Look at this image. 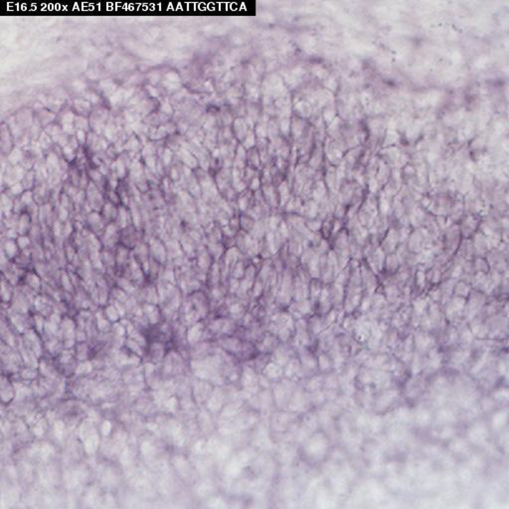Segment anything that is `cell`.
I'll list each match as a JSON object with an SVG mask.
<instances>
[{"mask_svg": "<svg viewBox=\"0 0 509 509\" xmlns=\"http://www.w3.org/2000/svg\"><path fill=\"white\" fill-rule=\"evenodd\" d=\"M433 436L440 441L449 442L457 436V429L455 426H441L439 430L433 432Z\"/></svg>", "mask_w": 509, "mask_h": 509, "instance_id": "27", "label": "cell"}, {"mask_svg": "<svg viewBox=\"0 0 509 509\" xmlns=\"http://www.w3.org/2000/svg\"><path fill=\"white\" fill-rule=\"evenodd\" d=\"M258 405H259V413L263 418L269 419L270 416L277 410L272 389H262L257 394Z\"/></svg>", "mask_w": 509, "mask_h": 509, "instance_id": "11", "label": "cell"}, {"mask_svg": "<svg viewBox=\"0 0 509 509\" xmlns=\"http://www.w3.org/2000/svg\"><path fill=\"white\" fill-rule=\"evenodd\" d=\"M283 377L297 383H300L306 377L297 358H291L283 367Z\"/></svg>", "mask_w": 509, "mask_h": 509, "instance_id": "14", "label": "cell"}, {"mask_svg": "<svg viewBox=\"0 0 509 509\" xmlns=\"http://www.w3.org/2000/svg\"><path fill=\"white\" fill-rule=\"evenodd\" d=\"M498 372L500 375H507L508 372V366L507 362H501L498 366Z\"/></svg>", "mask_w": 509, "mask_h": 509, "instance_id": "52", "label": "cell"}, {"mask_svg": "<svg viewBox=\"0 0 509 509\" xmlns=\"http://www.w3.org/2000/svg\"><path fill=\"white\" fill-rule=\"evenodd\" d=\"M323 380H324V374L322 373H315L313 375L308 376L307 378H304L300 384L304 388V390L308 393H312L318 390H321L323 388Z\"/></svg>", "mask_w": 509, "mask_h": 509, "instance_id": "22", "label": "cell"}, {"mask_svg": "<svg viewBox=\"0 0 509 509\" xmlns=\"http://www.w3.org/2000/svg\"><path fill=\"white\" fill-rule=\"evenodd\" d=\"M414 344L416 345L418 352L424 353L430 351L434 347L435 338L428 332L420 331L417 332L414 337Z\"/></svg>", "mask_w": 509, "mask_h": 509, "instance_id": "18", "label": "cell"}, {"mask_svg": "<svg viewBox=\"0 0 509 509\" xmlns=\"http://www.w3.org/2000/svg\"><path fill=\"white\" fill-rule=\"evenodd\" d=\"M308 394H309V400H310L311 407L314 409L321 408L327 402L326 394L323 389L312 392V393H308Z\"/></svg>", "mask_w": 509, "mask_h": 509, "instance_id": "35", "label": "cell"}, {"mask_svg": "<svg viewBox=\"0 0 509 509\" xmlns=\"http://www.w3.org/2000/svg\"><path fill=\"white\" fill-rule=\"evenodd\" d=\"M229 397L228 395L225 394L224 391L220 390V389H217V391H214L210 397V399L208 400V404L207 406L209 407L210 411L212 410H216V411H220L223 409V407L225 406V398Z\"/></svg>", "mask_w": 509, "mask_h": 509, "instance_id": "28", "label": "cell"}, {"mask_svg": "<svg viewBox=\"0 0 509 509\" xmlns=\"http://www.w3.org/2000/svg\"><path fill=\"white\" fill-rule=\"evenodd\" d=\"M386 426H387V422H386L385 416H383L379 413L372 414L370 421H369L367 433H369L373 436L380 435L385 430Z\"/></svg>", "mask_w": 509, "mask_h": 509, "instance_id": "25", "label": "cell"}, {"mask_svg": "<svg viewBox=\"0 0 509 509\" xmlns=\"http://www.w3.org/2000/svg\"><path fill=\"white\" fill-rule=\"evenodd\" d=\"M426 389V382L420 375H413L412 378L405 382L404 393L410 400L418 399Z\"/></svg>", "mask_w": 509, "mask_h": 509, "instance_id": "13", "label": "cell"}, {"mask_svg": "<svg viewBox=\"0 0 509 509\" xmlns=\"http://www.w3.org/2000/svg\"><path fill=\"white\" fill-rule=\"evenodd\" d=\"M299 448V452L306 461L314 464L320 463L330 454L331 441L322 430H318L300 445Z\"/></svg>", "mask_w": 509, "mask_h": 509, "instance_id": "1", "label": "cell"}, {"mask_svg": "<svg viewBox=\"0 0 509 509\" xmlns=\"http://www.w3.org/2000/svg\"><path fill=\"white\" fill-rule=\"evenodd\" d=\"M417 283H418V286L419 288L423 289L425 287V284H426V276L423 272H419L418 275H417Z\"/></svg>", "mask_w": 509, "mask_h": 509, "instance_id": "50", "label": "cell"}, {"mask_svg": "<svg viewBox=\"0 0 509 509\" xmlns=\"http://www.w3.org/2000/svg\"><path fill=\"white\" fill-rule=\"evenodd\" d=\"M465 304H466V300H465V297H461V296H454L451 303L448 305V308H447V311H446V315L447 317L452 320V318L455 317V315L459 314L465 307Z\"/></svg>", "mask_w": 509, "mask_h": 509, "instance_id": "26", "label": "cell"}, {"mask_svg": "<svg viewBox=\"0 0 509 509\" xmlns=\"http://www.w3.org/2000/svg\"><path fill=\"white\" fill-rule=\"evenodd\" d=\"M312 407L309 400V394L304 390L302 385L299 383L293 391V394L285 410L301 416L310 411Z\"/></svg>", "mask_w": 509, "mask_h": 509, "instance_id": "7", "label": "cell"}, {"mask_svg": "<svg viewBox=\"0 0 509 509\" xmlns=\"http://www.w3.org/2000/svg\"><path fill=\"white\" fill-rule=\"evenodd\" d=\"M387 426L390 424H398L408 427L413 424V409L408 405L396 407L389 415L385 416Z\"/></svg>", "mask_w": 509, "mask_h": 509, "instance_id": "9", "label": "cell"}, {"mask_svg": "<svg viewBox=\"0 0 509 509\" xmlns=\"http://www.w3.org/2000/svg\"><path fill=\"white\" fill-rule=\"evenodd\" d=\"M259 385L262 389H272L273 383L262 373H259Z\"/></svg>", "mask_w": 509, "mask_h": 509, "instance_id": "48", "label": "cell"}, {"mask_svg": "<svg viewBox=\"0 0 509 509\" xmlns=\"http://www.w3.org/2000/svg\"><path fill=\"white\" fill-rule=\"evenodd\" d=\"M279 346V338L274 334H267L260 341L257 342L256 347L259 353L272 354Z\"/></svg>", "mask_w": 509, "mask_h": 509, "instance_id": "19", "label": "cell"}, {"mask_svg": "<svg viewBox=\"0 0 509 509\" xmlns=\"http://www.w3.org/2000/svg\"><path fill=\"white\" fill-rule=\"evenodd\" d=\"M469 294V287L463 283H460L455 287V296L465 297Z\"/></svg>", "mask_w": 509, "mask_h": 509, "instance_id": "46", "label": "cell"}, {"mask_svg": "<svg viewBox=\"0 0 509 509\" xmlns=\"http://www.w3.org/2000/svg\"><path fill=\"white\" fill-rule=\"evenodd\" d=\"M467 466L471 469V470H475V469H481L482 466H483V459L481 458V456L479 455H472L470 456L469 460H468V464Z\"/></svg>", "mask_w": 509, "mask_h": 509, "instance_id": "41", "label": "cell"}, {"mask_svg": "<svg viewBox=\"0 0 509 509\" xmlns=\"http://www.w3.org/2000/svg\"><path fill=\"white\" fill-rule=\"evenodd\" d=\"M491 398L496 403H506L509 399V391L506 387H501L498 389H495L491 393Z\"/></svg>", "mask_w": 509, "mask_h": 509, "instance_id": "38", "label": "cell"}, {"mask_svg": "<svg viewBox=\"0 0 509 509\" xmlns=\"http://www.w3.org/2000/svg\"><path fill=\"white\" fill-rule=\"evenodd\" d=\"M401 390L397 387H389L381 390V392L375 396L373 410L375 413L382 414L391 409L401 398Z\"/></svg>", "mask_w": 509, "mask_h": 509, "instance_id": "6", "label": "cell"}, {"mask_svg": "<svg viewBox=\"0 0 509 509\" xmlns=\"http://www.w3.org/2000/svg\"><path fill=\"white\" fill-rule=\"evenodd\" d=\"M371 415L372 414H370V412L366 411V410H362L359 413H357L355 418H354V427H355V429L360 431V432H362V433L367 432Z\"/></svg>", "mask_w": 509, "mask_h": 509, "instance_id": "29", "label": "cell"}, {"mask_svg": "<svg viewBox=\"0 0 509 509\" xmlns=\"http://www.w3.org/2000/svg\"><path fill=\"white\" fill-rule=\"evenodd\" d=\"M448 448L452 453L455 455H463L469 451V442L466 438L455 436L453 439L449 441Z\"/></svg>", "mask_w": 509, "mask_h": 509, "instance_id": "23", "label": "cell"}, {"mask_svg": "<svg viewBox=\"0 0 509 509\" xmlns=\"http://www.w3.org/2000/svg\"><path fill=\"white\" fill-rule=\"evenodd\" d=\"M490 436L488 426L483 421L473 422L466 430V439L474 446L484 445Z\"/></svg>", "mask_w": 509, "mask_h": 509, "instance_id": "8", "label": "cell"}, {"mask_svg": "<svg viewBox=\"0 0 509 509\" xmlns=\"http://www.w3.org/2000/svg\"><path fill=\"white\" fill-rule=\"evenodd\" d=\"M387 438L389 442L393 445H401L405 443L409 437V432L406 429V426L398 425V424H390V427L387 431Z\"/></svg>", "mask_w": 509, "mask_h": 509, "instance_id": "17", "label": "cell"}, {"mask_svg": "<svg viewBox=\"0 0 509 509\" xmlns=\"http://www.w3.org/2000/svg\"><path fill=\"white\" fill-rule=\"evenodd\" d=\"M469 356H470V352L467 349L456 351L453 353V355L451 358V364L454 368H460L467 361Z\"/></svg>", "mask_w": 509, "mask_h": 509, "instance_id": "34", "label": "cell"}, {"mask_svg": "<svg viewBox=\"0 0 509 509\" xmlns=\"http://www.w3.org/2000/svg\"><path fill=\"white\" fill-rule=\"evenodd\" d=\"M300 365L302 367V370L305 374V376H310L316 373V370H318L317 366V358L307 349H300L299 350V358H298Z\"/></svg>", "mask_w": 509, "mask_h": 509, "instance_id": "15", "label": "cell"}, {"mask_svg": "<svg viewBox=\"0 0 509 509\" xmlns=\"http://www.w3.org/2000/svg\"><path fill=\"white\" fill-rule=\"evenodd\" d=\"M430 296H431L435 301H438V300H440V299L442 298V290H441V289H438V288L433 289V290H431V292H430Z\"/></svg>", "mask_w": 509, "mask_h": 509, "instance_id": "51", "label": "cell"}, {"mask_svg": "<svg viewBox=\"0 0 509 509\" xmlns=\"http://www.w3.org/2000/svg\"><path fill=\"white\" fill-rule=\"evenodd\" d=\"M509 418V411L507 408L499 409L492 413L490 417V428L494 432H498L504 429V427L507 425Z\"/></svg>", "mask_w": 509, "mask_h": 509, "instance_id": "20", "label": "cell"}, {"mask_svg": "<svg viewBox=\"0 0 509 509\" xmlns=\"http://www.w3.org/2000/svg\"><path fill=\"white\" fill-rule=\"evenodd\" d=\"M330 487L334 494L336 495H345L349 490V481L338 470L330 474L329 476Z\"/></svg>", "mask_w": 509, "mask_h": 509, "instance_id": "16", "label": "cell"}, {"mask_svg": "<svg viewBox=\"0 0 509 509\" xmlns=\"http://www.w3.org/2000/svg\"><path fill=\"white\" fill-rule=\"evenodd\" d=\"M457 339H458L457 332L455 331V329L451 328L448 330L447 334L445 335V344L452 345L457 341Z\"/></svg>", "mask_w": 509, "mask_h": 509, "instance_id": "42", "label": "cell"}, {"mask_svg": "<svg viewBox=\"0 0 509 509\" xmlns=\"http://www.w3.org/2000/svg\"><path fill=\"white\" fill-rule=\"evenodd\" d=\"M411 373L412 375H419L421 374L422 370L424 369V362L422 359V355L420 352H416L411 359Z\"/></svg>", "mask_w": 509, "mask_h": 509, "instance_id": "37", "label": "cell"}, {"mask_svg": "<svg viewBox=\"0 0 509 509\" xmlns=\"http://www.w3.org/2000/svg\"><path fill=\"white\" fill-rule=\"evenodd\" d=\"M299 383L294 382L292 380L283 378L279 382H276L273 384L272 387V393L275 401L276 408L278 410H285L287 407V404L293 394V391L295 390L296 386Z\"/></svg>", "mask_w": 509, "mask_h": 509, "instance_id": "4", "label": "cell"}, {"mask_svg": "<svg viewBox=\"0 0 509 509\" xmlns=\"http://www.w3.org/2000/svg\"><path fill=\"white\" fill-rule=\"evenodd\" d=\"M239 386L241 389V397L245 401L251 396L258 394L261 390L259 385V373L249 364L244 365L241 369Z\"/></svg>", "mask_w": 509, "mask_h": 509, "instance_id": "3", "label": "cell"}, {"mask_svg": "<svg viewBox=\"0 0 509 509\" xmlns=\"http://www.w3.org/2000/svg\"><path fill=\"white\" fill-rule=\"evenodd\" d=\"M176 397H171L164 402V407L168 412H175L178 409V402Z\"/></svg>", "mask_w": 509, "mask_h": 509, "instance_id": "45", "label": "cell"}, {"mask_svg": "<svg viewBox=\"0 0 509 509\" xmlns=\"http://www.w3.org/2000/svg\"><path fill=\"white\" fill-rule=\"evenodd\" d=\"M291 359V356L289 354V351L282 346H278L276 350L272 353L271 360L278 363L282 367H284L288 361Z\"/></svg>", "mask_w": 509, "mask_h": 509, "instance_id": "30", "label": "cell"}, {"mask_svg": "<svg viewBox=\"0 0 509 509\" xmlns=\"http://www.w3.org/2000/svg\"><path fill=\"white\" fill-rule=\"evenodd\" d=\"M300 415L286 410H276L269 418V426L273 435L281 437L285 434L298 419Z\"/></svg>", "mask_w": 509, "mask_h": 509, "instance_id": "2", "label": "cell"}, {"mask_svg": "<svg viewBox=\"0 0 509 509\" xmlns=\"http://www.w3.org/2000/svg\"><path fill=\"white\" fill-rule=\"evenodd\" d=\"M487 360H488V354H487V353H483V354L479 357V359L476 361V363L474 364V366L472 367V369H471V374H477L478 372H480V371L483 369V367L485 366V364H486Z\"/></svg>", "mask_w": 509, "mask_h": 509, "instance_id": "40", "label": "cell"}, {"mask_svg": "<svg viewBox=\"0 0 509 509\" xmlns=\"http://www.w3.org/2000/svg\"><path fill=\"white\" fill-rule=\"evenodd\" d=\"M322 389L327 390V391H340V384H339L338 375H336L335 373H332V372L324 374Z\"/></svg>", "mask_w": 509, "mask_h": 509, "instance_id": "31", "label": "cell"}, {"mask_svg": "<svg viewBox=\"0 0 509 509\" xmlns=\"http://www.w3.org/2000/svg\"><path fill=\"white\" fill-rule=\"evenodd\" d=\"M428 298L419 297L413 302V309L417 315H422L428 307Z\"/></svg>", "mask_w": 509, "mask_h": 509, "instance_id": "39", "label": "cell"}, {"mask_svg": "<svg viewBox=\"0 0 509 509\" xmlns=\"http://www.w3.org/2000/svg\"><path fill=\"white\" fill-rule=\"evenodd\" d=\"M459 415L457 411L451 406H441L434 415L436 425L441 426H455L458 422Z\"/></svg>", "mask_w": 509, "mask_h": 509, "instance_id": "10", "label": "cell"}, {"mask_svg": "<svg viewBox=\"0 0 509 509\" xmlns=\"http://www.w3.org/2000/svg\"><path fill=\"white\" fill-rule=\"evenodd\" d=\"M317 366H318L319 372L322 373V374L329 373L333 369V364H332L331 358L328 357L324 353H321L318 356V358H317Z\"/></svg>", "mask_w": 509, "mask_h": 509, "instance_id": "36", "label": "cell"}, {"mask_svg": "<svg viewBox=\"0 0 509 509\" xmlns=\"http://www.w3.org/2000/svg\"><path fill=\"white\" fill-rule=\"evenodd\" d=\"M443 362H444L443 354L440 351L432 348L429 351V355L424 364V367L426 368V370L428 372H436L443 366Z\"/></svg>", "mask_w": 509, "mask_h": 509, "instance_id": "24", "label": "cell"}, {"mask_svg": "<svg viewBox=\"0 0 509 509\" xmlns=\"http://www.w3.org/2000/svg\"><path fill=\"white\" fill-rule=\"evenodd\" d=\"M458 477L463 483H468L472 479V470L468 466L462 467L458 472Z\"/></svg>", "mask_w": 509, "mask_h": 509, "instance_id": "43", "label": "cell"}, {"mask_svg": "<svg viewBox=\"0 0 509 509\" xmlns=\"http://www.w3.org/2000/svg\"><path fill=\"white\" fill-rule=\"evenodd\" d=\"M330 416H332L334 419H338L340 416L343 415V408L339 405L337 401H327L322 407Z\"/></svg>", "mask_w": 509, "mask_h": 509, "instance_id": "33", "label": "cell"}, {"mask_svg": "<svg viewBox=\"0 0 509 509\" xmlns=\"http://www.w3.org/2000/svg\"><path fill=\"white\" fill-rule=\"evenodd\" d=\"M460 340L463 341L464 344H469L471 343V340H472V333L469 329H465L461 334H460Z\"/></svg>", "mask_w": 509, "mask_h": 509, "instance_id": "49", "label": "cell"}, {"mask_svg": "<svg viewBox=\"0 0 509 509\" xmlns=\"http://www.w3.org/2000/svg\"><path fill=\"white\" fill-rule=\"evenodd\" d=\"M434 420V414L432 409L428 405H418L413 409V424L419 429L429 428Z\"/></svg>", "mask_w": 509, "mask_h": 509, "instance_id": "12", "label": "cell"}, {"mask_svg": "<svg viewBox=\"0 0 509 509\" xmlns=\"http://www.w3.org/2000/svg\"><path fill=\"white\" fill-rule=\"evenodd\" d=\"M309 326H310L311 331H312L314 334H317V333L321 330V328H322V322L320 321V319H318V317H313V318L310 320Z\"/></svg>", "mask_w": 509, "mask_h": 509, "instance_id": "47", "label": "cell"}, {"mask_svg": "<svg viewBox=\"0 0 509 509\" xmlns=\"http://www.w3.org/2000/svg\"><path fill=\"white\" fill-rule=\"evenodd\" d=\"M331 299H332V296H331V292H330L329 288H327V287L321 288V292H320V295L318 298V303H319V307L323 313H326L330 310Z\"/></svg>", "mask_w": 509, "mask_h": 509, "instance_id": "32", "label": "cell"}, {"mask_svg": "<svg viewBox=\"0 0 509 509\" xmlns=\"http://www.w3.org/2000/svg\"><path fill=\"white\" fill-rule=\"evenodd\" d=\"M262 374L265 375L273 384L276 382H279L280 380L284 378L283 377V367H282L281 365H279L278 363H276L272 360H270L268 362V364L264 368Z\"/></svg>", "mask_w": 509, "mask_h": 509, "instance_id": "21", "label": "cell"}, {"mask_svg": "<svg viewBox=\"0 0 509 509\" xmlns=\"http://www.w3.org/2000/svg\"><path fill=\"white\" fill-rule=\"evenodd\" d=\"M496 402L490 397H484L480 403V408L484 412H491L495 406Z\"/></svg>", "mask_w": 509, "mask_h": 509, "instance_id": "44", "label": "cell"}, {"mask_svg": "<svg viewBox=\"0 0 509 509\" xmlns=\"http://www.w3.org/2000/svg\"><path fill=\"white\" fill-rule=\"evenodd\" d=\"M299 446L293 442L281 441L276 450V461L283 467H291L299 456Z\"/></svg>", "mask_w": 509, "mask_h": 509, "instance_id": "5", "label": "cell"}]
</instances>
